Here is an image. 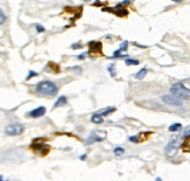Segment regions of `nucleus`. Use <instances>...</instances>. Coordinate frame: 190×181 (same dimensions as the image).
Masks as SVG:
<instances>
[{
  "label": "nucleus",
  "mask_w": 190,
  "mask_h": 181,
  "mask_svg": "<svg viewBox=\"0 0 190 181\" xmlns=\"http://www.w3.org/2000/svg\"><path fill=\"white\" fill-rule=\"evenodd\" d=\"M35 91L42 96H55L58 91V88L51 81H42L36 85Z\"/></svg>",
  "instance_id": "1"
},
{
  "label": "nucleus",
  "mask_w": 190,
  "mask_h": 181,
  "mask_svg": "<svg viewBox=\"0 0 190 181\" xmlns=\"http://www.w3.org/2000/svg\"><path fill=\"white\" fill-rule=\"evenodd\" d=\"M170 92L180 100H189L190 98V89L182 83H175L170 88Z\"/></svg>",
  "instance_id": "2"
},
{
  "label": "nucleus",
  "mask_w": 190,
  "mask_h": 181,
  "mask_svg": "<svg viewBox=\"0 0 190 181\" xmlns=\"http://www.w3.org/2000/svg\"><path fill=\"white\" fill-rule=\"evenodd\" d=\"M30 148L38 153V154H41V156H46L49 151H50V146L47 145L42 139H35L33 141V144L30 145Z\"/></svg>",
  "instance_id": "3"
},
{
  "label": "nucleus",
  "mask_w": 190,
  "mask_h": 181,
  "mask_svg": "<svg viewBox=\"0 0 190 181\" xmlns=\"http://www.w3.org/2000/svg\"><path fill=\"white\" fill-rule=\"evenodd\" d=\"M23 131H25V126L21 124H11L5 130L6 134L8 136H18V134H21Z\"/></svg>",
  "instance_id": "4"
},
{
  "label": "nucleus",
  "mask_w": 190,
  "mask_h": 181,
  "mask_svg": "<svg viewBox=\"0 0 190 181\" xmlns=\"http://www.w3.org/2000/svg\"><path fill=\"white\" fill-rule=\"evenodd\" d=\"M106 138V131H94L91 134H90V137L86 139L85 141V144L86 145H90V144H92V142H95V141H102L104 140Z\"/></svg>",
  "instance_id": "5"
},
{
  "label": "nucleus",
  "mask_w": 190,
  "mask_h": 181,
  "mask_svg": "<svg viewBox=\"0 0 190 181\" xmlns=\"http://www.w3.org/2000/svg\"><path fill=\"white\" fill-rule=\"evenodd\" d=\"M102 49H103L102 42H98V41H91V42H89V53L97 54V55H102V54H103Z\"/></svg>",
  "instance_id": "6"
},
{
  "label": "nucleus",
  "mask_w": 190,
  "mask_h": 181,
  "mask_svg": "<svg viewBox=\"0 0 190 181\" xmlns=\"http://www.w3.org/2000/svg\"><path fill=\"white\" fill-rule=\"evenodd\" d=\"M162 101L165 102L166 104H169V105H174V106H181L182 105V101L180 98H177L176 96H171V95H165L162 97Z\"/></svg>",
  "instance_id": "7"
},
{
  "label": "nucleus",
  "mask_w": 190,
  "mask_h": 181,
  "mask_svg": "<svg viewBox=\"0 0 190 181\" xmlns=\"http://www.w3.org/2000/svg\"><path fill=\"white\" fill-rule=\"evenodd\" d=\"M103 11L112 12V13H114V14L118 15V17H126V15H128V11L125 9V8H121V5H119V6L114 7V8H104Z\"/></svg>",
  "instance_id": "8"
},
{
  "label": "nucleus",
  "mask_w": 190,
  "mask_h": 181,
  "mask_svg": "<svg viewBox=\"0 0 190 181\" xmlns=\"http://www.w3.org/2000/svg\"><path fill=\"white\" fill-rule=\"evenodd\" d=\"M46 108L44 106H38L36 109H34V110H32L30 112H28V116L29 117H32V118H38V117H41V116H43L44 113H46Z\"/></svg>",
  "instance_id": "9"
},
{
  "label": "nucleus",
  "mask_w": 190,
  "mask_h": 181,
  "mask_svg": "<svg viewBox=\"0 0 190 181\" xmlns=\"http://www.w3.org/2000/svg\"><path fill=\"white\" fill-rule=\"evenodd\" d=\"M166 152H167V156H168V157H173V156H175V154L177 153V146L175 145V141L173 140L169 142V145H168L167 148H166Z\"/></svg>",
  "instance_id": "10"
},
{
  "label": "nucleus",
  "mask_w": 190,
  "mask_h": 181,
  "mask_svg": "<svg viewBox=\"0 0 190 181\" xmlns=\"http://www.w3.org/2000/svg\"><path fill=\"white\" fill-rule=\"evenodd\" d=\"M182 150H183V152L190 153V136H188V137L184 139L183 144H182Z\"/></svg>",
  "instance_id": "11"
},
{
  "label": "nucleus",
  "mask_w": 190,
  "mask_h": 181,
  "mask_svg": "<svg viewBox=\"0 0 190 181\" xmlns=\"http://www.w3.org/2000/svg\"><path fill=\"white\" fill-rule=\"evenodd\" d=\"M147 73H148V70H147L146 68H142V69H140V70L136 73L135 79H136V80H142V79H145V76L147 75Z\"/></svg>",
  "instance_id": "12"
},
{
  "label": "nucleus",
  "mask_w": 190,
  "mask_h": 181,
  "mask_svg": "<svg viewBox=\"0 0 190 181\" xmlns=\"http://www.w3.org/2000/svg\"><path fill=\"white\" fill-rule=\"evenodd\" d=\"M67 104V97L65 96H61L58 100L56 101L55 103V105H54V108H58V106H63V105H65Z\"/></svg>",
  "instance_id": "13"
},
{
  "label": "nucleus",
  "mask_w": 190,
  "mask_h": 181,
  "mask_svg": "<svg viewBox=\"0 0 190 181\" xmlns=\"http://www.w3.org/2000/svg\"><path fill=\"white\" fill-rule=\"evenodd\" d=\"M91 121L95 123V124H100V123H103V116L100 113H95L91 117Z\"/></svg>",
  "instance_id": "14"
},
{
  "label": "nucleus",
  "mask_w": 190,
  "mask_h": 181,
  "mask_svg": "<svg viewBox=\"0 0 190 181\" xmlns=\"http://www.w3.org/2000/svg\"><path fill=\"white\" fill-rule=\"evenodd\" d=\"M181 127H182V125L180 123H175V124H173V125L169 126V131L170 132H176V131L181 130Z\"/></svg>",
  "instance_id": "15"
},
{
  "label": "nucleus",
  "mask_w": 190,
  "mask_h": 181,
  "mask_svg": "<svg viewBox=\"0 0 190 181\" xmlns=\"http://www.w3.org/2000/svg\"><path fill=\"white\" fill-rule=\"evenodd\" d=\"M115 111V108H107V109H105V110H103V111H100L99 113L102 115V116H107V115H110V113H112Z\"/></svg>",
  "instance_id": "16"
},
{
  "label": "nucleus",
  "mask_w": 190,
  "mask_h": 181,
  "mask_svg": "<svg viewBox=\"0 0 190 181\" xmlns=\"http://www.w3.org/2000/svg\"><path fill=\"white\" fill-rule=\"evenodd\" d=\"M125 63L127 65H136V64H139V61L133 60V59H127V60H125Z\"/></svg>",
  "instance_id": "17"
},
{
  "label": "nucleus",
  "mask_w": 190,
  "mask_h": 181,
  "mask_svg": "<svg viewBox=\"0 0 190 181\" xmlns=\"http://www.w3.org/2000/svg\"><path fill=\"white\" fill-rule=\"evenodd\" d=\"M123 153H125V150H124L123 147H117V148H114V154H115V156H121Z\"/></svg>",
  "instance_id": "18"
},
{
  "label": "nucleus",
  "mask_w": 190,
  "mask_h": 181,
  "mask_svg": "<svg viewBox=\"0 0 190 181\" xmlns=\"http://www.w3.org/2000/svg\"><path fill=\"white\" fill-rule=\"evenodd\" d=\"M68 69L74 71V73H76V74H80L82 73V68L80 67H74V68H68Z\"/></svg>",
  "instance_id": "19"
},
{
  "label": "nucleus",
  "mask_w": 190,
  "mask_h": 181,
  "mask_svg": "<svg viewBox=\"0 0 190 181\" xmlns=\"http://www.w3.org/2000/svg\"><path fill=\"white\" fill-rule=\"evenodd\" d=\"M127 46H128V42H127V41H124V42L121 43V47H120L121 52H125V50H127Z\"/></svg>",
  "instance_id": "20"
},
{
  "label": "nucleus",
  "mask_w": 190,
  "mask_h": 181,
  "mask_svg": "<svg viewBox=\"0 0 190 181\" xmlns=\"http://www.w3.org/2000/svg\"><path fill=\"white\" fill-rule=\"evenodd\" d=\"M6 20V17H5V14H4V12L0 9V25H2L4 22Z\"/></svg>",
  "instance_id": "21"
},
{
  "label": "nucleus",
  "mask_w": 190,
  "mask_h": 181,
  "mask_svg": "<svg viewBox=\"0 0 190 181\" xmlns=\"http://www.w3.org/2000/svg\"><path fill=\"white\" fill-rule=\"evenodd\" d=\"M38 74L35 73V71H29V74H28V76H27V79L26 80H30V77H33V76H36Z\"/></svg>",
  "instance_id": "22"
},
{
  "label": "nucleus",
  "mask_w": 190,
  "mask_h": 181,
  "mask_svg": "<svg viewBox=\"0 0 190 181\" xmlns=\"http://www.w3.org/2000/svg\"><path fill=\"white\" fill-rule=\"evenodd\" d=\"M36 31L38 33H42V32H44V28L42 26H40V25H36Z\"/></svg>",
  "instance_id": "23"
},
{
  "label": "nucleus",
  "mask_w": 190,
  "mask_h": 181,
  "mask_svg": "<svg viewBox=\"0 0 190 181\" xmlns=\"http://www.w3.org/2000/svg\"><path fill=\"white\" fill-rule=\"evenodd\" d=\"M113 68H114V64H111V65H110V67H109V71H110V73H111V75H112V76H114Z\"/></svg>",
  "instance_id": "24"
},
{
  "label": "nucleus",
  "mask_w": 190,
  "mask_h": 181,
  "mask_svg": "<svg viewBox=\"0 0 190 181\" xmlns=\"http://www.w3.org/2000/svg\"><path fill=\"white\" fill-rule=\"evenodd\" d=\"M130 140L133 141V142H139V141H140V139H139L138 137H131V138H130Z\"/></svg>",
  "instance_id": "25"
},
{
  "label": "nucleus",
  "mask_w": 190,
  "mask_h": 181,
  "mask_svg": "<svg viewBox=\"0 0 190 181\" xmlns=\"http://www.w3.org/2000/svg\"><path fill=\"white\" fill-rule=\"evenodd\" d=\"M130 2H131V0H125V1H123L120 5H121V6H125V5H128Z\"/></svg>",
  "instance_id": "26"
},
{
  "label": "nucleus",
  "mask_w": 190,
  "mask_h": 181,
  "mask_svg": "<svg viewBox=\"0 0 190 181\" xmlns=\"http://www.w3.org/2000/svg\"><path fill=\"white\" fill-rule=\"evenodd\" d=\"M80 47H82L80 43H75V44H73V48H80Z\"/></svg>",
  "instance_id": "27"
},
{
  "label": "nucleus",
  "mask_w": 190,
  "mask_h": 181,
  "mask_svg": "<svg viewBox=\"0 0 190 181\" xmlns=\"http://www.w3.org/2000/svg\"><path fill=\"white\" fill-rule=\"evenodd\" d=\"M78 59H79V60H83V59H84V54H82V55H78Z\"/></svg>",
  "instance_id": "28"
},
{
  "label": "nucleus",
  "mask_w": 190,
  "mask_h": 181,
  "mask_svg": "<svg viewBox=\"0 0 190 181\" xmlns=\"http://www.w3.org/2000/svg\"><path fill=\"white\" fill-rule=\"evenodd\" d=\"M85 157H86V156H85V154H83V156L80 157V159H82V160H84V159H85Z\"/></svg>",
  "instance_id": "29"
},
{
  "label": "nucleus",
  "mask_w": 190,
  "mask_h": 181,
  "mask_svg": "<svg viewBox=\"0 0 190 181\" xmlns=\"http://www.w3.org/2000/svg\"><path fill=\"white\" fill-rule=\"evenodd\" d=\"M173 1H175V2H182L183 0H173Z\"/></svg>",
  "instance_id": "30"
},
{
  "label": "nucleus",
  "mask_w": 190,
  "mask_h": 181,
  "mask_svg": "<svg viewBox=\"0 0 190 181\" xmlns=\"http://www.w3.org/2000/svg\"><path fill=\"white\" fill-rule=\"evenodd\" d=\"M1 180H2V177H0V181H1Z\"/></svg>",
  "instance_id": "31"
}]
</instances>
